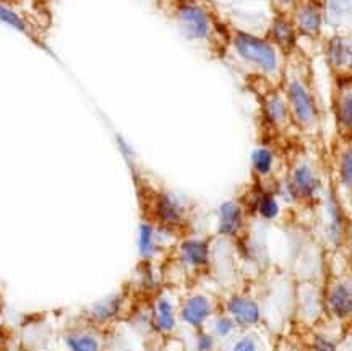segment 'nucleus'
Segmentation results:
<instances>
[{
    "instance_id": "22",
    "label": "nucleus",
    "mask_w": 352,
    "mask_h": 351,
    "mask_svg": "<svg viewBox=\"0 0 352 351\" xmlns=\"http://www.w3.org/2000/svg\"><path fill=\"white\" fill-rule=\"evenodd\" d=\"M327 8L329 21H340L344 13L349 10V0H328Z\"/></svg>"
},
{
    "instance_id": "8",
    "label": "nucleus",
    "mask_w": 352,
    "mask_h": 351,
    "mask_svg": "<svg viewBox=\"0 0 352 351\" xmlns=\"http://www.w3.org/2000/svg\"><path fill=\"white\" fill-rule=\"evenodd\" d=\"M297 26L302 33L315 38L318 36L320 28H322V15L317 6H307L302 8L297 15Z\"/></svg>"
},
{
    "instance_id": "23",
    "label": "nucleus",
    "mask_w": 352,
    "mask_h": 351,
    "mask_svg": "<svg viewBox=\"0 0 352 351\" xmlns=\"http://www.w3.org/2000/svg\"><path fill=\"white\" fill-rule=\"evenodd\" d=\"M258 211L263 218L272 220L276 217L278 211H279L278 202L274 200V197H272V195H263L258 200Z\"/></svg>"
},
{
    "instance_id": "12",
    "label": "nucleus",
    "mask_w": 352,
    "mask_h": 351,
    "mask_svg": "<svg viewBox=\"0 0 352 351\" xmlns=\"http://www.w3.org/2000/svg\"><path fill=\"white\" fill-rule=\"evenodd\" d=\"M156 209L162 222L175 223L180 220V206L170 195H161Z\"/></svg>"
},
{
    "instance_id": "2",
    "label": "nucleus",
    "mask_w": 352,
    "mask_h": 351,
    "mask_svg": "<svg viewBox=\"0 0 352 351\" xmlns=\"http://www.w3.org/2000/svg\"><path fill=\"white\" fill-rule=\"evenodd\" d=\"M287 94L296 119L299 120L302 125L314 124L315 117H317V109H315L314 98L310 96L309 89L304 87V83L299 82V80L291 82L287 87Z\"/></svg>"
},
{
    "instance_id": "13",
    "label": "nucleus",
    "mask_w": 352,
    "mask_h": 351,
    "mask_svg": "<svg viewBox=\"0 0 352 351\" xmlns=\"http://www.w3.org/2000/svg\"><path fill=\"white\" fill-rule=\"evenodd\" d=\"M338 119H340V124L342 129L351 130L352 124V96H351V88L347 87L346 89H341L340 98H338Z\"/></svg>"
},
{
    "instance_id": "7",
    "label": "nucleus",
    "mask_w": 352,
    "mask_h": 351,
    "mask_svg": "<svg viewBox=\"0 0 352 351\" xmlns=\"http://www.w3.org/2000/svg\"><path fill=\"white\" fill-rule=\"evenodd\" d=\"M292 189H294L296 193H299L302 197H310L314 195L315 191L318 187V181L315 178L312 169L307 164L299 166L294 171V176H292Z\"/></svg>"
},
{
    "instance_id": "11",
    "label": "nucleus",
    "mask_w": 352,
    "mask_h": 351,
    "mask_svg": "<svg viewBox=\"0 0 352 351\" xmlns=\"http://www.w3.org/2000/svg\"><path fill=\"white\" fill-rule=\"evenodd\" d=\"M185 260L192 265H203L208 260V246L201 241H187L182 246Z\"/></svg>"
},
{
    "instance_id": "29",
    "label": "nucleus",
    "mask_w": 352,
    "mask_h": 351,
    "mask_svg": "<svg viewBox=\"0 0 352 351\" xmlns=\"http://www.w3.org/2000/svg\"><path fill=\"white\" fill-rule=\"evenodd\" d=\"M0 2H3V0H0Z\"/></svg>"
},
{
    "instance_id": "4",
    "label": "nucleus",
    "mask_w": 352,
    "mask_h": 351,
    "mask_svg": "<svg viewBox=\"0 0 352 351\" xmlns=\"http://www.w3.org/2000/svg\"><path fill=\"white\" fill-rule=\"evenodd\" d=\"M229 310L236 321L242 326H252V323L258 322L260 319V310L254 301L243 299V298H234L229 301Z\"/></svg>"
},
{
    "instance_id": "26",
    "label": "nucleus",
    "mask_w": 352,
    "mask_h": 351,
    "mask_svg": "<svg viewBox=\"0 0 352 351\" xmlns=\"http://www.w3.org/2000/svg\"><path fill=\"white\" fill-rule=\"evenodd\" d=\"M232 328V323L231 321H228V319H219L218 323H216V332H218L219 335H228L229 332H231Z\"/></svg>"
},
{
    "instance_id": "27",
    "label": "nucleus",
    "mask_w": 352,
    "mask_h": 351,
    "mask_svg": "<svg viewBox=\"0 0 352 351\" xmlns=\"http://www.w3.org/2000/svg\"><path fill=\"white\" fill-rule=\"evenodd\" d=\"M211 343H213V341H211L210 337L203 335V337H200V341H198V346H200L201 351H206V350L211 348Z\"/></svg>"
},
{
    "instance_id": "24",
    "label": "nucleus",
    "mask_w": 352,
    "mask_h": 351,
    "mask_svg": "<svg viewBox=\"0 0 352 351\" xmlns=\"http://www.w3.org/2000/svg\"><path fill=\"white\" fill-rule=\"evenodd\" d=\"M341 179L342 184H346L347 189H351L352 184V158H351V151H346L342 155L341 160Z\"/></svg>"
},
{
    "instance_id": "18",
    "label": "nucleus",
    "mask_w": 352,
    "mask_h": 351,
    "mask_svg": "<svg viewBox=\"0 0 352 351\" xmlns=\"http://www.w3.org/2000/svg\"><path fill=\"white\" fill-rule=\"evenodd\" d=\"M252 161H254L256 173L268 174L273 168V153L266 150V148H258L252 155Z\"/></svg>"
},
{
    "instance_id": "5",
    "label": "nucleus",
    "mask_w": 352,
    "mask_h": 351,
    "mask_svg": "<svg viewBox=\"0 0 352 351\" xmlns=\"http://www.w3.org/2000/svg\"><path fill=\"white\" fill-rule=\"evenodd\" d=\"M211 312L210 301L203 296H195V298L188 299L182 309V317L185 322L192 323V326H200Z\"/></svg>"
},
{
    "instance_id": "14",
    "label": "nucleus",
    "mask_w": 352,
    "mask_h": 351,
    "mask_svg": "<svg viewBox=\"0 0 352 351\" xmlns=\"http://www.w3.org/2000/svg\"><path fill=\"white\" fill-rule=\"evenodd\" d=\"M272 34L274 41L284 49H289L292 44H294V28H292L286 20H283V18H279V20L274 21Z\"/></svg>"
},
{
    "instance_id": "3",
    "label": "nucleus",
    "mask_w": 352,
    "mask_h": 351,
    "mask_svg": "<svg viewBox=\"0 0 352 351\" xmlns=\"http://www.w3.org/2000/svg\"><path fill=\"white\" fill-rule=\"evenodd\" d=\"M180 23H182L185 33L190 38L203 39L210 34L211 21L206 12L193 3H187L180 8Z\"/></svg>"
},
{
    "instance_id": "21",
    "label": "nucleus",
    "mask_w": 352,
    "mask_h": 351,
    "mask_svg": "<svg viewBox=\"0 0 352 351\" xmlns=\"http://www.w3.org/2000/svg\"><path fill=\"white\" fill-rule=\"evenodd\" d=\"M155 251V237H153V229L150 224H142L140 228V252L144 257H150Z\"/></svg>"
},
{
    "instance_id": "17",
    "label": "nucleus",
    "mask_w": 352,
    "mask_h": 351,
    "mask_svg": "<svg viewBox=\"0 0 352 351\" xmlns=\"http://www.w3.org/2000/svg\"><path fill=\"white\" fill-rule=\"evenodd\" d=\"M266 114L274 124H283L287 117V109L284 106V103L278 94H272V96L266 98Z\"/></svg>"
},
{
    "instance_id": "25",
    "label": "nucleus",
    "mask_w": 352,
    "mask_h": 351,
    "mask_svg": "<svg viewBox=\"0 0 352 351\" xmlns=\"http://www.w3.org/2000/svg\"><path fill=\"white\" fill-rule=\"evenodd\" d=\"M232 351H258V348H256V343L254 339L245 337V339H241L236 345H234Z\"/></svg>"
},
{
    "instance_id": "1",
    "label": "nucleus",
    "mask_w": 352,
    "mask_h": 351,
    "mask_svg": "<svg viewBox=\"0 0 352 351\" xmlns=\"http://www.w3.org/2000/svg\"><path fill=\"white\" fill-rule=\"evenodd\" d=\"M234 46H236L239 56L260 67L266 74H273L278 69V54L272 44L263 39L247 33H236Z\"/></svg>"
},
{
    "instance_id": "16",
    "label": "nucleus",
    "mask_w": 352,
    "mask_h": 351,
    "mask_svg": "<svg viewBox=\"0 0 352 351\" xmlns=\"http://www.w3.org/2000/svg\"><path fill=\"white\" fill-rule=\"evenodd\" d=\"M65 341L70 351H99V343L93 335L74 334L67 337Z\"/></svg>"
},
{
    "instance_id": "6",
    "label": "nucleus",
    "mask_w": 352,
    "mask_h": 351,
    "mask_svg": "<svg viewBox=\"0 0 352 351\" xmlns=\"http://www.w3.org/2000/svg\"><path fill=\"white\" fill-rule=\"evenodd\" d=\"M242 226V210L234 202H226L219 210V231L234 234Z\"/></svg>"
},
{
    "instance_id": "15",
    "label": "nucleus",
    "mask_w": 352,
    "mask_h": 351,
    "mask_svg": "<svg viewBox=\"0 0 352 351\" xmlns=\"http://www.w3.org/2000/svg\"><path fill=\"white\" fill-rule=\"evenodd\" d=\"M117 309H119V298H107L104 301H99L91 308V317L98 322H106L111 317L116 316Z\"/></svg>"
},
{
    "instance_id": "10",
    "label": "nucleus",
    "mask_w": 352,
    "mask_h": 351,
    "mask_svg": "<svg viewBox=\"0 0 352 351\" xmlns=\"http://www.w3.org/2000/svg\"><path fill=\"white\" fill-rule=\"evenodd\" d=\"M329 306L335 310L336 316L346 317L351 314L352 308V298H351V290L347 285H338L335 290L331 291L329 296Z\"/></svg>"
},
{
    "instance_id": "19",
    "label": "nucleus",
    "mask_w": 352,
    "mask_h": 351,
    "mask_svg": "<svg viewBox=\"0 0 352 351\" xmlns=\"http://www.w3.org/2000/svg\"><path fill=\"white\" fill-rule=\"evenodd\" d=\"M0 21H3V23H7L18 31H23V33L28 31V26H26L23 18L18 15L15 10H12V8L2 6V3H0Z\"/></svg>"
},
{
    "instance_id": "9",
    "label": "nucleus",
    "mask_w": 352,
    "mask_h": 351,
    "mask_svg": "<svg viewBox=\"0 0 352 351\" xmlns=\"http://www.w3.org/2000/svg\"><path fill=\"white\" fill-rule=\"evenodd\" d=\"M328 58H329V64H331L333 67H336V69H344V67H349V62H351L349 43L344 41L342 38H335L333 41H329Z\"/></svg>"
},
{
    "instance_id": "28",
    "label": "nucleus",
    "mask_w": 352,
    "mask_h": 351,
    "mask_svg": "<svg viewBox=\"0 0 352 351\" xmlns=\"http://www.w3.org/2000/svg\"><path fill=\"white\" fill-rule=\"evenodd\" d=\"M279 2H281V3H289V2H292V0H279Z\"/></svg>"
},
{
    "instance_id": "20",
    "label": "nucleus",
    "mask_w": 352,
    "mask_h": 351,
    "mask_svg": "<svg viewBox=\"0 0 352 351\" xmlns=\"http://www.w3.org/2000/svg\"><path fill=\"white\" fill-rule=\"evenodd\" d=\"M157 326L162 330H170L174 327V316H173V308L168 301H160L157 304Z\"/></svg>"
}]
</instances>
